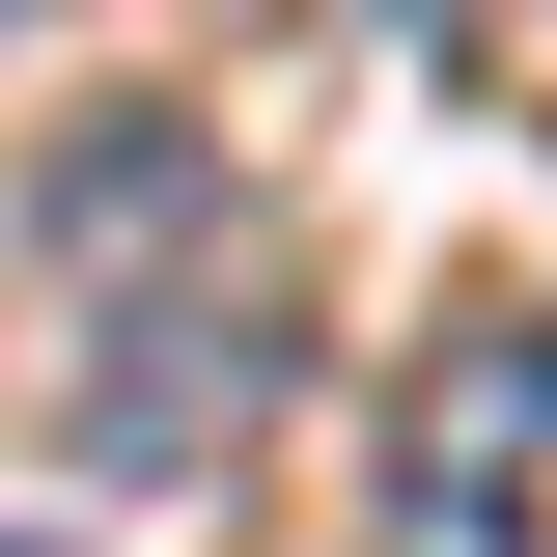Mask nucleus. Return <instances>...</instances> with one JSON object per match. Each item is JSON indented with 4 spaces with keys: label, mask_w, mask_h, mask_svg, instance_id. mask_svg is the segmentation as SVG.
Instances as JSON below:
<instances>
[{
    "label": "nucleus",
    "mask_w": 557,
    "mask_h": 557,
    "mask_svg": "<svg viewBox=\"0 0 557 557\" xmlns=\"http://www.w3.org/2000/svg\"><path fill=\"white\" fill-rule=\"evenodd\" d=\"M530 362H557V335H530Z\"/></svg>",
    "instance_id": "nucleus-4"
},
{
    "label": "nucleus",
    "mask_w": 557,
    "mask_h": 557,
    "mask_svg": "<svg viewBox=\"0 0 557 557\" xmlns=\"http://www.w3.org/2000/svg\"><path fill=\"white\" fill-rule=\"evenodd\" d=\"M251 418H278V278H251V251L84 307V446H112V474H223Z\"/></svg>",
    "instance_id": "nucleus-1"
},
{
    "label": "nucleus",
    "mask_w": 557,
    "mask_h": 557,
    "mask_svg": "<svg viewBox=\"0 0 557 557\" xmlns=\"http://www.w3.org/2000/svg\"><path fill=\"white\" fill-rule=\"evenodd\" d=\"M530 418H557V362L474 335L418 391V446H391V557H530Z\"/></svg>",
    "instance_id": "nucleus-2"
},
{
    "label": "nucleus",
    "mask_w": 557,
    "mask_h": 557,
    "mask_svg": "<svg viewBox=\"0 0 557 557\" xmlns=\"http://www.w3.org/2000/svg\"><path fill=\"white\" fill-rule=\"evenodd\" d=\"M0 557H57V530H0Z\"/></svg>",
    "instance_id": "nucleus-3"
}]
</instances>
